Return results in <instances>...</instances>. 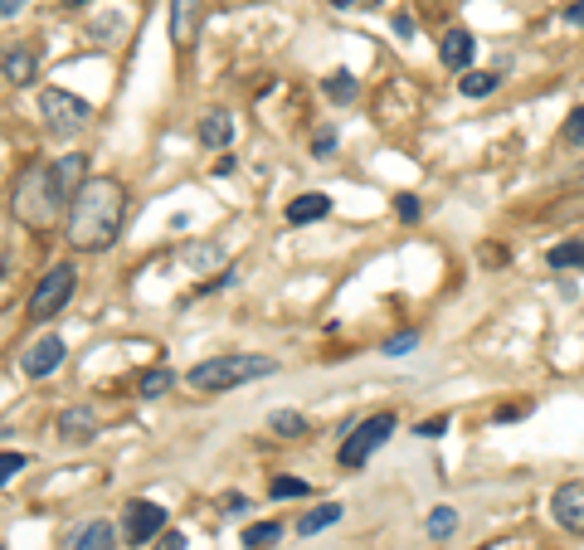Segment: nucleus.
I'll list each match as a JSON object with an SVG mask.
<instances>
[{
	"mask_svg": "<svg viewBox=\"0 0 584 550\" xmlns=\"http://www.w3.org/2000/svg\"><path fill=\"white\" fill-rule=\"evenodd\" d=\"M322 88H327L331 103H341V108H346V103H356V93H361V83L351 78V69H336V74H331Z\"/></svg>",
	"mask_w": 584,
	"mask_h": 550,
	"instance_id": "nucleus-18",
	"label": "nucleus"
},
{
	"mask_svg": "<svg viewBox=\"0 0 584 550\" xmlns=\"http://www.w3.org/2000/svg\"><path fill=\"white\" fill-rule=\"evenodd\" d=\"M190 541H185V531H161L156 536V550H185Z\"/></svg>",
	"mask_w": 584,
	"mask_h": 550,
	"instance_id": "nucleus-30",
	"label": "nucleus"
},
{
	"mask_svg": "<svg viewBox=\"0 0 584 550\" xmlns=\"http://www.w3.org/2000/svg\"><path fill=\"white\" fill-rule=\"evenodd\" d=\"M229 137H234V122H229V112H205L200 117V142L210 151H219V147H229Z\"/></svg>",
	"mask_w": 584,
	"mask_h": 550,
	"instance_id": "nucleus-14",
	"label": "nucleus"
},
{
	"mask_svg": "<svg viewBox=\"0 0 584 550\" xmlns=\"http://www.w3.org/2000/svg\"><path fill=\"white\" fill-rule=\"evenodd\" d=\"M278 541H283V526H278V521H258V526L244 531V546L249 550H273Z\"/></svg>",
	"mask_w": 584,
	"mask_h": 550,
	"instance_id": "nucleus-22",
	"label": "nucleus"
},
{
	"mask_svg": "<svg viewBox=\"0 0 584 550\" xmlns=\"http://www.w3.org/2000/svg\"><path fill=\"white\" fill-rule=\"evenodd\" d=\"M395 424H400V419H395L390 409H385V414H370V419H361V424H356V429L341 439L336 463H341V468H351V473H356V468H365V463H370V453H380V448L390 443Z\"/></svg>",
	"mask_w": 584,
	"mask_h": 550,
	"instance_id": "nucleus-3",
	"label": "nucleus"
},
{
	"mask_svg": "<svg viewBox=\"0 0 584 550\" xmlns=\"http://www.w3.org/2000/svg\"><path fill=\"white\" fill-rule=\"evenodd\" d=\"M312 487L302 482V477H273L268 482V497H307Z\"/></svg>",
	"mask_w": 584,
	"mask_h": 550,
	"instance_id": "nucleus-25",
	"label": "nucleus"
},
{
	"mask_svg": "<svg viewBox=\"0 0 584 550\" xmlns=\"http://www.w3.org/2000/svg\"><path fill=\"white\" fill-rule=\"evenodd\" d=\"M200 20H205V0H171V39L190 49L200 35Z\"/></svg>",
	"mask_w": 584,
	"mask_h": 550,
	"instance_id": "nucleus-10",
	"label": "nucleus"
},
{
	"mask_svg": "<svg viewBox=\"0 0 584 550\" xmlns=\"http://www.w3.org/2000/svg\"><path fill=\"white\" fill-rule=\"evenodd\" d=\"M273 361L268 356H244V351H224L215 361H200V366H190L185 375V385L190 390H200V395H229V390H239V385H249V380H263V375H273Z\"/></svg>",
	"mask_w": 584,
	"mask_h": 550,
	"instance_id": "nucleus-2",
	"label": "nucleus"
},
{
	"mask_svg": "<svg viewBox=\"0 0 584 550\" xmlns=\"http://www.w3.org/2000/svg\"><path fill=\"white\" fill-rule=\"evenodd\" d=\"M171 385H176V375H171L166 366L142 370V375H137V395H142V400H156V395H166Z\"/></svg>",
	"mask_w": 584,
	"mask_h": 550,
	"instance_id": "nucleus-19",
	"label": "nucleus"
},
{
	"mask_svg": "<svg viewBox=\"0 0 584 550\" xmlns=\"http://www.w3.org/2000/svg\"><path fill=\"white\" fill-rule=\"evenodd\" d=\"M268 429H273L278 439H302V434H307V419L292 414V409H273V414H268Z\"/></svg>",
	"mask_w": 584,
	"mask_h": 550,
	"instance_id": "nucleus-20",
	"label": "nucleus"
},
{
	"mask_svg": "<svg viewBox=\"0 0 584 550\" xmlns=\"http://www.w3.org/2000/svg\"><path fill=\"white\" fill-rule=\"evenodd\" d=\"M565 25H584V0H575V5L565 10Z\"/></svg>",
	"mask_w": 584,
	"mask_h": 550,
	"instance_id": "nucleus-34",
	"label": "nucleus"
},
{
	"mask_svg": "<svg viewBox=\"0 0 584 550\" xmlns=\"http://www.w3.org/2000/svg\"><path fill=\"white\" fill-rule=\"evenodd\" d=\"M69 5H88V0H69Z\"/></svg>",
	"mask_w": 584,
	"mask_h": 550,
	"instance_id": "nucleus-37",
	"label": "nucleus"
},
{
	"mask_svg": "<svg viewBox=\"0 0 584 550\" xmlns=\"http://www.w3.org/2000/svg\"><path fill=\"white\" fill-rule=\"evenodd\" d=\"M59 434L73 443H88L98 434V419H93L88 409H64V414H59Z\"/></svg>",
	"mask_w": 584,
	"mask_h": 550,
	"instance_id": "nucleus-15",
	"label": "nucleus"
},
{
	"mask_svg": "<svg viewBox=\"0 0 584 550\" xmlns=\"http://www.w3.org/2000/svg\"><path fill=\"white\" fill-rule=\"evenodd\" d=\"M39 112H44V127H49L54 137H73V132L88 122V103L73 98V93H64V88H44V93H39Z\"/></svg>",
	"mask_w": 584,
	"mask_h": 550,
	"instance_id": "nucleus-5",
	"label": "nucleus"
},
{
	"mask_svg": "<svg viewBox=\"0 0 584 550\" xmlns=\"http://www.w3.org/2000/svg\"><path fill=\"white\" fill-rule=\"evenodd\" d=\"M73 288H78V273H73V263H59V268H49V273L39 278L35 297H30V317H35V322H49V317H59V312L69 307Z\"/></svg>",
	"mask_w": 584,
	"mask_h": 550,
	"instance_id": "nucleus-4",
	"label": "nucleus"
},
{
	"mask_svg": "<svg viewBox=\"0 0 584 550\" xmlns=\"http://www.w3.org/2000/svg\"><path fill=\"white\" fill-rule=\"evenodd\" d=\"M414 30H419V25H414V15H395V35L414 39Z\"/></svg>",
	"mask_w": 584,
	"mask_h": 550,
	"instance_id": "nucleus-33",
	"label": "nucleus"
},
{
	"mask_svg": "<svg viewBox=\"0 0 584 550\" xmlns=\"http://www.w3.org/2000/svg\"><path fill=\"white\" fill-rule=\"evenodd\" d=\"M550 512H555V521H560L565 531L584 536V482H565V487H555Z\"/></svg>",
	"mask_w": 584,
	"mask_h": 550,
	"instance_id": "nucleus-9",
	"label": "nucleus"
},
{
	"mask_svg": "<svg viewBox=\"0 0 584 550\" xmlns=\"http://www.w3.org/2000/svg\"><path fill=\"white\" fill-rule=\"evenodd\" d=\"M322 215H331V195H322V190H307L288 205V224H317Z\"/></svg>",
	"mask_w": 584,
	"mask_h": 550,
	"instance_id": "nucleus-13",
	"label": "nucleus"
},
{
	"mask_svg": "<svg viewBox=\"0 0 584 550\" xmlns=\"http://www.w3.org/2000/svg\"><path fill=\"white\" fill-rule=\"evenodd\" d=\"M88 181V156L83 151H73L64 161H54V166H44V185H49V205L59 210L64 200H73L78 190Z\"/></svg>",
	"mask_w": 584,
	"mask_h": 550,
	"instance_id": "nucleus-6",
	"label": "nucleus"
},
{
	"mask_svg": "<svg viewBox=\"0 0 584 550\" xmlns=\"http://www.w3.org/2000/svg\"><path fill=\"white\" fill-rule=\"evenodd\" d=\"M453 531H458V512H453V507H434V512H429V536H434V541H448Z\"/></svg>",
	"mask_w": 584,
	"mask_h": 550,
	"instance_id": "nucleus-23",
	"label": "nucleus"
},
{
	"mask_svg": "<svg viewBox=\"0 0 584 550\" xmlns=\"http://www.w3.org/2000/svg\"><path fill=\"white\" fill-rule=\"evenodd\" d=\"M166 531V507L161 502H127V516H122V536L132 541V546H146V541H156Z\"/></svg>",
	"mask_w": 584,
	"mask_h": 550,
	"instance_id": "nucleus-7",
	"label": "nucleus"
},
{
	"mask_svg": "<svg viewBox=\"0 0 584 550\" xmlns=\"http://www.w3.org/2000/svg\"><path fill=\"white\" fill-rule=\"evenodd\" d=\"M64 356H69L64 336H59V331H49V336H39L35 346L25 351V361H20V366H25L30 380H44V375H54V370L64 366Z\"/></svg>",
	"mask_w": 584,
	"mask_h": 550,
	"instance_id": "nucleus-8",
	"label": "nucleus"
},
{
	"mask_svg": "<svg viewBox=\"0 0 584 550\" xmlns=\"http://www.w3.org/2000/svg\"><path fill=\"white\" fill-rule=\"evenodd\" d=\"M122 215H127L122 185L112 181V176H98V181H83V190L69 200V224H64V234H69L73 249L103 254V249L117 244V234H122Z\"/></svg>",
	"mask_w": 584,
	"mask_h": 550,
	"instance_id": "nucleus-1",
	"label": "nucleus"
},
{
	"mask_svg": "<svg viewBox=\"0 0 584 550\" xmlns=\"http://www.w3.org/2000/svg\"><path fill=\"white\" fill-rule=\"evenodd\" d=\"M35 54H30V49H10V54H5V59H0V74L10 78V83H20V88H25V83H35Z\"/></svg>",
	"mask_w": 584,
	"mask_h": 550,
	"instance_id": "nucleus-16",
	"label": "nucleus"
},
{
	"mask_svg": "<svg viewBox=\"0 0 584 550\" xmlns=\"http://www.w3.org/2000/svg\"><path fill=\"white\" fill-rule=\"evenodd\" d=\"M0 20H5V15H0Z\"/></svg>",
	"mask_w": 584,
	"mask_h": 550,
	"instance_id": "nucleus-39",
	"label": "nucleus"
},
{
	"mask_svg": "<svg viewBox=\"0 0 584 550\" xmlns=\"http://www.w3.org/2000/svg\"><path fill=\"white\" fill-rule=\"evenodd\" d=\"M336 10H356V5H380V0H331Z\"/></svg>",
	"mask_w": 584,
	"mask_h": 550,
	"instance_id": "nucleus-36",
	"label": "nucleus"
},
{
	"mask_svg": "<svg viewBox=\"0 0 584 550\" xmlns=\"http://www.w3.org/2000/svg\"><path fill=\"white\" fill-rule=\"evenodd\" d=\"M395 215H400V220H419V200H414V195H400V200H395Z\"/></svg>",
	"mask_w": 584,
	"mask_h": 550,
	"instance_id": "nucleus-32",
	"label": "nucleus"
},
{
	"mask_svg": "<svg viewBox=\"0 0 584 550\" xmlns=\"http://www.w3.org/2000/svg\"><path fill=\"white\" fill-rule=\"evenodd\" d=\"M497 83H502V78H497V74H482V69H468V74L458 78V93H463V98H487V93H497Z\"/></svg>",
	"mask_w": 584,
	"mask_h": 550,
	"instance_id": "nucleus-21",
	"label": "nucleus"
},
{
	"mask_svg": "<svg viewBox=\"0 0 584 550\" xmlns=\"http://www.w3.org/2000/svg\"><path fill=\"white\" fill-rule=\"evenodd\" d=\"M473 49H477V39L468 35V30H448V35L438 39V59H443L448 69H468V64H473Z\"/></svg>",
	"mask_w": 584,
	"mask_h": 550,
	"instance_id": "nucleus-11",
	"label": "nucleus"
},
{
	"mask_svg": "<svg viewBox=\"0 0 584 550\" xmlns=\"http://www.w3.org/2000/svg\"><path fill=\"white\" fill-rule=\"evenodd\" d=\"M341 512H346V507H336V502L302 512V516H297V536H317V531H327V526H336V521H341Z\"/></svg>",
	"mask_w": 584,
	"mask_h": 550,
	"instance_id": "nucleus-17",
	"label": "nucleus"
},
{
	"mask_svg": "<svg viewBox=\"0 0 584 550\" xmlns=\"http://www.w3.org/2000/svg\"><path fill=\"white\" fill-rule=\"evenodd\" d=\"M25 5H30V0H0V15H20Z\"/></svg>",
	"mask_w": 584,
	"mask_h": 550,
	"instance_id": "nucleus-35",
	"label": "nucleus"
},
{
	"mask_svg": "<svg viewBox=\"0 0 584 550\" xmlns=\"http://www.w3.org/2000/svg\"><path fill=\"white\" fill-rule=\"evenodd\" d=\"M331 151H336V132H331V127H322V132L312 137V156H317V161H327Z\"/></svg>",
	"mask_w": 584,
	"mask_h": 550,
	"instance_id": "nucleus-29",
	"label": "nucleus"
},
{
	"mask_svg": "<svg viewBox=\"0 0 584 550\" xmlns=\"http://www.w3.org/2000/svg\"><path fill=\"white\" fill-rule=\"evenodd\" d=\"M112 546H117V531H112V521H103V516H98V521L78 526L64 550H112Z\"/></svg>",
	"mask_w": 584,
	"mask_h": 550,
	"instance_id": "nucleus-12",
	"label": "nucleus"
},
{
	"mask_svg": "<svg viewBox=\"0 0 584 550\" xmlns=\"http://www.w3.org/2000/svg\"><path fill=\"white\" fill-rule=\"evenodd\" d=\"M419 434H424V439H438V434H448V414H434V419H424V424H419Z\"/></svg>",
	"mask_w": 584,
	"mask_h": 550,
	"instance_id": "nucleus-31",
	"label": "nucleus"
},
{
	"mask_svg": "<svg viewBox=\"0 0 584 550\" xmlns=\"http://www.w3.org/2000/svg\"><path fill=\"white\" fill-rule=\"evenodd\" d=\"M25 463H30V458H25V453H0V487H5V482H10V477L20 473V468H25Z\"/></svg>",
	"mask_w": 584,
	"mask_h": 550,
	"instance_id": "nucleus-28",
	"label": "nucleus"
},
{
	"mask_svg": "<svg viewBox=\"0 0 584 550\" xmlns=\"http://www.w3.org/2000/svg\"><path fill=\"white\" fill-rule=\"evenodd\" d=\"M414 346H419V331H400V336L385 341V356H409Z\"/></svg>",
	"mask_w": 584,
	"mask_h": 550,
	"instance_id": "nucleus-27",
	"label": "nucleus"
},
{
	"mask_svg": "<svg viewBox=\"0 0 584 550\" xmlns=\"http://www.w3.org/2000/svg\"><path fill=\"white\" fill-rule=\"evenodd\" d=\"M546 258L550 268H584V244H555Z\"/></svg>",
	"mask_w": 584,
	"mask_h": 550,
	"instance_id": "nucleus-24",
	"label": "nucleus"
},
{
	"mask_svg": "<svg viewBox=\"0 0 584 550\" xmlns=\"http://www.w3.org/2000/svg\"><path fill=\"white\" fill-rule=\"evenodd\" d=\"M565 147H584V108H575L570 117H565Z\"/></svg>",
	"mask_w": 584,
	"mask_h": 550,
	"instance_id": "nucleus-26",
	"label": "nucleus"
},
{
	"mask_svg": "<svg viewBox=\"0 0 584 550\" xmlns=\"http://www.w3.org/2000/svg\"><path fill=\"white\" fill-rule=\"evenodd\" d=\"M0 550H5V541H0Z\"/></svg>",
	"mask_w": 584,
	"mask_h": 550,
	"instance_id": "nucleus-38",
	"label": "nucleus"
}]
</instances>
